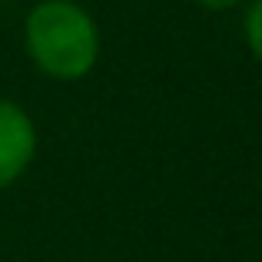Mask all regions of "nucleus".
<instances>
[{
	"label": "nucleus",
	"mask_w": 262,
	"mask_h": 262,
	"mask_svg": "<svg viewBox=\"0 0 262 262\" xmlns=\"http://www.w3.org/2000/svg\"><path fill=\"white\" fill-rule=\"evenodd\" d=\"M40 146L33 116L10 96H0V192L17 186Z\"/></svg>",
	"instance_id": "nucleus-2"
},
{
	"label": "nucleus",
	"mask_w": 262,
	"mask_h": 262,
	"mask_svg": "<svg viewBox=\"0 0 262 262\" xmlns=\"http://www.w3.org/2000/svg\"><path fill=\"white\" fill-rule=\"evenodd\" d=\"M199 4L203 10H212V13H223V10H232V7H243L246 0H192Z\"/></svg>",
	"instance_id": "nucleus-4"
},
{
	"label": "nucleus",
	"mask_w": 262,
	"mask_h": 262,
	"mask_svg": "<svg viewBox=\"0 0 262 262\" xmlns=\"http://www.w3.org/2000/svg\"><path fill=\"white\" fill-rule=\"evenodd\" d=\"M24 50L47 80L77 83L100 63V27L77 0H37L24 20Z\"/></svg>",
	"instance_id": "nucleus-1"
},
{
	"label": "nucleus",
	"mask_w": 262,
	"mask_h": 262,
	"mask_svg": "<svg viewBox=\"0 0 262 262\" xmlns=\"http://www.w3.org/2000/svg\"><path fill=\"white\" fill-rule=\"evenodd\" d=\"M243 40L249 47L252 60L262 63V0H246L243 10Z\"/></svg>",
	"instance_id": "nucleus-3"
}]
</instances>
